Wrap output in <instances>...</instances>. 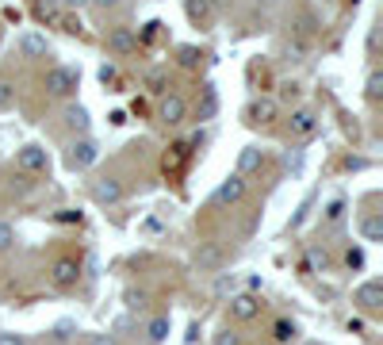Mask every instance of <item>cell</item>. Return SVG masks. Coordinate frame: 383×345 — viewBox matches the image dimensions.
<instances>
[{
  "mask_svg": "<svg viewBox=\"0 0 383 345\" xmlns=\"http://www.w3.org/2000/svg\"><path fill=\"white\" fill-rule=\"evenodd\" d=\"M96 157H100V146L92 142V138H81V142L69 146V165L73 169H88V165H96Z\"/></svg>",
  "mask_w": 383,
  "mask_h": 345,
  "instance_id": "6da1fadb",
  "label": "cell"
},
{
  "mask_svg": "<svg viewBox=\"0 0 383 345\" xmlns=\"http://www.w3.org/2000/svg\"><path fill=\"white\" fill-rule=\"evenodd\" d=\"M192 261H195V268H200V273H211V268L222 265V246H219V242H200V246H195V254H192Z\"/></svg>",
  "mask_w": 383,
  "mask_h": 345,
  "instance_id": "7a4b0ae2",
  "label": "cell"
},
{
  "mask_svg": "<svg viewBox=\"0 0 383 345\" xmlns=\"http://www.w3.org/2000/svg\"><path fill=\"white\" fill-rule=\"evenodd\" d=\"M77 89V73L73 69H50L46 73V92H54V96H69V92Z\"/></svg>",
  "mask_w": 383,
  "mask_h": 345,
  "instance_id": "3957f363",
  "label": "cell"
},
{
  "mask_svg": "<svg viewBox=\"0 0 383 345\" xmlns=\"http://www.w3.org/2000/svg\"><path fill=\"white\" fill-rule=\"evenodd\" d=\"M77 276H81V265H77V261H69V257L54 261V268H50L54 288H73V284H77Z\"/></svg>",
  "mask_w": 383,
  "mask_h": 345,
  "instance_id": "277c9868",
  "label": "cell"
},
{
  "mask_svg": "<svg viewBox=\"0 0 383 345\" xmlns=\"http://www.w3.org/2000/svg\"><path fill=\"white\" fill-rule=\"evenodd\" d=\"M230 315H234L238 322L257 319V315H261V300H257V295H249V292H241V295H234V300H230Z\"/></svg>",
  "mask_w": 383,
  "mask_h": 345,
  "instance_id": "5b68a950",
  "label": "cell"
},
{
  "mask_svg": "<svg viewBox=\"0 0 383 345\" xmlns=\"http://www.w3.org/2000/svg\"><path fill=\"white\" fill-rule=\"evenodd\" d=\"M16 165H20L23 173H46V150L42 146H23V150L16 154Z\"/></svg>",
  "mask_w": 383,
  "mask_h": 345,
  "instance_id": "8992f818",
  "label": "cell"
},
{
  "mask_svg": "<svg viewBox=\"0 0 383 345\" xmlns=\"http://www.w3.org/2000/svg\"><path fill=\"white\" fill-rule=\"evenodd\" d=\"M364 311H379L383 307V281H368V284H360L357 288V295H353Z\"/></svg>",
  "mask_w": 383,
  "mask_h": 345,
  "instance_id": "52a82bcc",
  "label": "cell"
},
{
  "mask_svg": "<svg viewBox=\"0 0 383 345\" xmlns=\"http://www.w3.org/2000/svg\"><path fill=\"white\" fill-rule=\"evenodd\" d=\"M292 135H299V138H311L314 130H319V115H314L311 108H299V111H292Z\"/></svg>",
  "mask_w": 383,
  "mask_h": 345,
  "instance_id": "ba28073f",
  "label": "cell"
},
{
  "mask_svg": "<svg viewBox=\"0 0 383 345\" xmlns=\"http://www.w3.org/2000/svg\"><path fill=\"white\" fill-rule=\"evenodd\" d=\"M241 196H246V176H230V181H222L219 188H215V203H238Z\"/></svg>",
  "mask_w": 383,
  "mask_h": 345,
  "instance_id": "9c48e42d",
  "label": "cell"
},
{
  "mask_svg": "<svg viewBox=\"0 0 383 345\" xmlns=\"http://www.w3.org/2000/svg\"><path fill=\"white\" fill-rule=\"evenodd\" d=\"M108 46L115 54H130L138 46V35L130 31V27H111V31H108Z\"/></svg>",
  "mask_w": 383,
  "mask_h": 345,
  "instance_id": "30bf717a",
  "label": "cell"
},
{
  "mask_svg": "<svg viewBox=\"0 0 383 345\" xmlns=\"http://www.w3.org/2000/svg\"><path fill=\"white\" fill-rule=\"evenodd\" d=\"M92 196H96V203H119V200H123V184L104 176V181L92 184Z\"/></svg>",
  "mask_w": 383,
  "mask_h": 345,
  "instance_id": "8fae6325",
  "label": "cell"
},
{
  "mask_svg": "<svg viewBox=\"0 0 383 345\" xmlns=\"http://www.w3.org/2000/svg\"><path fill=\"white\" fill-rule=\"evenodd\" d=\"M246 115H249V123H273V119H276V100H268V96L253 100Z\"/></svg>",
  "mask_w": 383,
  "mask_h": 345,
  "instance_id": "7c38bea8",
  "label": "cell"
},
{
  "mask_svg": "<svg viewBox=\"0 0 383 345\" xmlns=\"http://www.w3.org/2000/svg\"><path fill=\"white\" fill-rule=\"evenodd\" d=\"M50 50V46H46V39L39 31H27V35H20V54L23 58H42V54Z\"/></svg>",
  "mask_w": 383,
  "mask_h": 345,
  "instance_id": "4fadbf2b",
  "label": "cell"
},
{
  "mask_svg": "<svg viewBox=\"0 0 383 345\" xmlns=\"http://www.w3.org/2000/svg\"><path fill=\"white\" fill-rule=\"evenodd\" d=\"M184 111H188V108H184V100L176 96V92H173V96H165V100H161V119H165L169 127L184 123Z\"/></svg>",
  "mask_w": 383,
  "mask_h": 345,
  "instance_id": "5bb4252c",
  "label": "cell"
},
{
  "mask_svg": "<svg viewBox=\"0 0 383 345\" xmlns=\"http://www.w3.org/2000/svg\"><path fill=\"white\" fill-rule=\"evenodd\" d=\"M261 165H265V154H261L257 146H246V150L238 154V176H249V173H257Z\"/></svg>",
  "mask_w": 383,
  "mask_h": 345,
  "instance_id": "9a60e30c",
  "label": "cell"
},
{
  "mask_svg": "<svg viewBox=\"0 0 383 345\" xmlns=\"http://www.w3.org/2000/svg\"><path fill=\"white\" fill-rule=\"evenodd\" d=\"M146 338L154 341V345H161L165 338H169V319H165V315H157V319H149V322H146Z\"/></svg>",
  "mask_w": 383,
  "mask_h": 345,
  "instance_id": "2e32d148",
  "label": "cell"
},
{
  "mask_svg": "<svg viewBox=\"0 0 383 345\" xmlns=\"http://www.w3.org/2000/svg\"><path fill=\"white\" fill-rule=\"evenodd\" d=\"M360 234H364V242H383V215H364Z\"/></svg>",
  "mask_w": 383,
  "mask_h": 345,
  "instance_id": "e0dca14e",
  "label": "cell"
},
{
  "mask_svg": "<svg viewBox=\"0 0 383 345\" xmlns=\"http://www.w3.org/2000/svg\"><path fill=\"white\" fill-rule=\"evenodd\" d=\"M65 123H69L73 130H81V135H85V130H88V111L81 108V104H69V108H65Z\"/></svg>",
  "mask_w": 383,
  "mask_h": 345,
  "instance_id": "ac0fdd59",
  "label": "cell"
},
{
  "mask_svg": "<svg viewBox=\"0 0 383 345\" xmlns=\"http://www.w3.org/2000/svg\"><path fill=\"white\" fill-rule=\"evenodd\" d=\"M215 111H219V92L207 85L203 89V100H200V119H215Z\"/></svg>",
  "mask_w": 383,
  "mask_h": 345,
  "instance_id": "d6986e66",
  "label": "cell"
},
{
  "mask_svg": "<svg viewBox=\"0 0 383 345\" xmlns=\"http://www.w3.org/2000/svg\"><path fill=\"white\" fill-rule=\"evenodd\" d=\"M364 96H368V100H379V96H383V73H379V69H372V73H368V85H364Z\"/></svg>",
  "mask_w": 383,
  "mask_h": 345,
  "instance_id": "ffe728a7",
  "label": "cell"
},
{
  "mask_svg": "<svg viewBox=\"0 0 383 345\" xmlns=\"http://www.w3.org/2000/svg\"><path fill=\"white\" fill-rule=\"evenodd\" d=\"M273 338L280 341V345H287V341H295V326L287 322V319H280L276 326H273Z\"/></svg>",
  "mask_w": 383,
  "mask_h": 345,
  "instance_id": "44dd1931",
  "label": "cell"
},
{
  "mask_svg": "<svg viewBox=\"0 0 383 345\" xmlns=\"http://www.w3.org/2000/svg\"><path fill=\"white\" fill-rule=\"evenodd\" d=\"M188 16H192V20H207V16H211V0H188Z\"/></svg>",
  "mask_w": 383,
  "mask_h": 345,
  "instance_id": "7402d4cb",
  "label": "cell"
},
{
  "mask_svg": "<svg viewBox=\"0 0 383 345\" xmlns=\"http://www.w3.org/2000/svg\"><path fill=\"white\" fill-rule=\"evenodd\" d=\"M39 16L42 20H58V0H39Z\"/></svg>",
  "mask_w": 383,
  "mask_h": 345,
  "instance_id": "603a6c76",
  "label": "cell"
},
{
  "mask_svg": "<svg viewBox=\"0 0 383 345\" xmlns=\"http://www.w3.org/2000/svg\"><path fill=\"white\" fill-rule=\"evenodd\" d=\"M211 345H241V338H238L234 330H219V334H215V341H211Z\"/></svg>",
  "mask_w": 383,
  "mask_h": 345,
  "instance_id": "cb8c5ba5",
  "label": "cell"
},
{
  "mask_svg": "<svg viewBox=\"0 0 383 345\" xmlns=\"http://www.w3.org/2000/svg\"><path fill=\"white\" fill-rule=\"evenodd\" d=\"M16 242V230H12V222H0V249H8Z\"/></svg>",
  "mask_w": 383,
  "mask_h": 345,
  "instance_id": "d4e9b609",
  "label": "cell"
},
{
  "mask_svg": "<svg viewBox=\"0 0 383 345\" xmlns=\"http://www.w3.org/2000/svg\"><path fill=\"white\" fill-rule=\"evenodd\" d=\"M4 108H12V85L0 81V111H4Z\"/></svg>",
  "mask_w": 383,
  "mask_h": 345,
  "instance_id": "484cf974",
  "label": "cell"
},
{
  "mask_svg": "<svg viewBox=\"0 0 383 345\" xmlns=\"http://www.w3.org/2000/svg\"><path fill=\"white\" fill-rule=\"evenodd\" d=\"M284 50H287V58H292V62H303V43H287Z\"/></svg>",
  "mask_w": 383,
  "mask_h": 345,
  "instance_id": "4316f807",
  "label": "cell"
},
{
  "mask_svg": "<svg viewBox=\"0 0 383 345\" xmlns=\"http://www.w3.org/2000/svg\"><path fill=\"white\" fill-rule=\"evenodd\" d=\"M127 303H130V307H138V311H142V307H146V292H127Z\"/></svg>",
  "mask_w": 383,
  "mask_h": 345,
  "instance_id": "83f0119b",
  "label": "cell"
},
{
  "mask_svg": "<svg viewBox=\"0 0 383 345\" xmlns=\"http://www.w3.org/2000/svg\"><path fill=\"white\" fill-rule=\"evenodd\" d=\"M88 345H115V338H111V334H92Z\"/></svg>",
  "mask_w": 383,
  "mask_h": 345,
  "instance_id": "f1b7e54d",
  "label": "cell"
},
{
  "mask_svg": "<svg viewBox=\"0 0 383 345\" xmlns=\"http://www.w3.org/2000/svg\"><path fill=\"white\" fill-rule=\"evenodd\" d=\"M341 211H345V203H330V211H326V219H330V222H338V219H341Z\"/></svg>",
  "mask_w": 383,
  "mask_h": 345,
  "instance_id": "f546056e",
  "label": "cell"
},
{
  "mask_svg": "<svg viewBox=\"0 0 383 345\" xmlns=\"http://www.w3.org/2000/svg\"><path fill=\"white\" fill-rule=\"evenodd\" d=\"M0 345H27L20 334H0Z\"/></svg>",
  "mask_w": 383,
  "mask_h": 345,
  "instance_id": "4dcf8cb0",
  "label": "cell"
},
{
  "mask_svg": "<svg viewBox=\"0 0 383 345\" xmlns=\"http://www.w3.org/2000/svg\"><path fill=\"white\" fill-rule=\"evenodd\" d=\"M100 81H104V85H111V81H115V65H104V69H100Z\"/></svg>",
  "mask_w": 383,
  "mask_h": 345,
  "instance_id": "1f68e13d",
  "label": "cell"
},
{
  "mask_svg": "<svg viewBox=\"0 0 383 345\" xmlns=\"http://www.w3.org/2000/svg\"><path fill=\"white\" fill-rule=\"evenodd\" d=\"M142 230H149V234H157V230H161V222H157V219H146V222H142Z\"/></svg>",
  "mask_w": 383,
  "mask_h": 345,
  "instance_id": "d6a6232c",
  "label": "cell"
},
{
  "mask_svg": "<svg viewBox=\"0 0 383 345\" xmlns=\"http://www.w3.org/2000/svg\"><path fill=\"white\" fill-rule=\"evenodd\" d=\"M92 4H96V8H115L119 0H92Z\"/></svg>",
  "mask_w": 383,
  "mask_h": 345,
  "instance_id": "836d02e7",
  "label": "cell"
},
{
  "mask_svg": "<svg viewBox=\"0 0 383 345\" xmlns=\"http://www.w3.org/2000/svg\"><path fill=\"white\" fill-rule=\"evenodd\" d=\"M62 4H69V8H81V4H88V0H62Z\"/></svg>",
  "mask_w": 383,
  "mask_h": 345,
  "instance_id": "e575fe53",
  "label": "cell"
}]
</instances>
